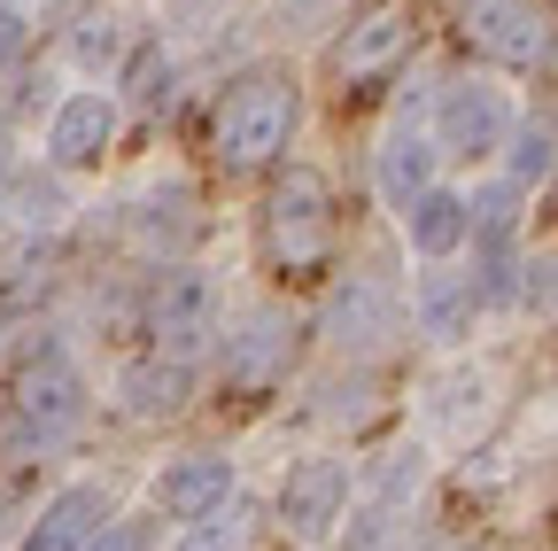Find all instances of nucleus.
I'll list each match as a JSON object with an SVG mask.
<instances>
[{
	"mask_svg": "<svg viewBox=\"0 0 558 551\" xmlns=\"http://www.w3.org/2000/svg\"><path fill=\"white\" fill-rule=\"evenodd\" d=\"M303 124V86L288 62H256V71H241L218 109H209V156H218V171H271L279 156H288Z\"/></svg>",
	"mask_w": 558,
	"mask_h": 551,
	"instance_id": "nucleus-1",
	"label": "nucleus"
},
{
	"mask_svg": "<svg viewBox=\"0 0 558 551\" xmlns=\"http://www.w3.org/2000/svg\"><path fill=\"white\" fill-rule=\"evenodd\" d=\"M341 249V211H333V179L318 164H288L264 194V256L279 280H318Z\"/></svg>",
	"mask_w": 558,
	"mask_h": 551,
	"instance_id": "nucleus-2",
	"label": "nucleus"
},
{
	"mask_svg": "<svg viewBox=\"0 0 558 551\" xmlns=\"http://www.w3.org/2000/svg\"><path fill=\"white\" fill-rule=\"evenodd\" d=\"M86 404H94V388H86L78 358H70L62 342H39V350L16 358V373H9V428H16L24 451L70 443L86 428Z\"/></svg>",
	"mask_w": 558,
	"mask_h": 551,
	"instance_id": "nucleus-3",
	"label": "nucleus"
},
{
	"mask_svg": "<svg viewBox=\"0 0 558 551\" xmlns=\"http://www.w3.org/2000/svg\"><path fill=\"white\" fill-rule=\"evenodd\" d=\"M140 334H148V358H163V366H194L202 350H218V334H226L218 272L163 264L156 288H148V311H140Z\"/></svg>",
	"mask_w": 558,
	"mask_h": 551,
	"instance_id": "nucleus-4",
	"label": "nucleus"
},
{
	"mask_svg": "<svg viewBox=\"0 0 558 551\" xmlns=\"http://www.w3.org/2000/svg\"><path fill=\"white\" fill-rule=\"evenodd\" d=\"M295 350H303V326L279 311V303H256L241 311L226 334H218V396L226 404H264L288 388L295 373Z\"/></svg>",
	"mask_w": 558,
	"mask_h": 551,
	"instance_id": "nucleus-5",
	"label": "nucleus"
},
{
	"mask_svg": "<svg viewBox=\"0 0 558 551\" xmlns=\"http://www.w3.org/2000/svg\"><path fill=\"white\" fill-rule=\"evenodd\" d=\"M411 47H418L411 9H403V0H380V9H365V16L341 24V39H333V55H326V71H333V86H341L349 101H357V94H380V86L403 71Z\"/></svg>",
	"mask_w": 558,
	"mask_h": 551,
	"instance_id": "nucleus-6",
	"label": "nucleus"
},
{
	"mask_svg": "<svg viewBox=\"0 0 558 551\" xmlns=\"http://www.w3.org/2000/svg\"><path fill=\"white\" fill-rule=\"evenodd\" d=\"M458 39L505 71H543L558 55V24L543 0H458Z\"/></svg>",
	"mask_w": 558,
	"mask_h": 551,
	"instance_id": "nucleus-7",
	"label": "nucleus"
},
{
	"mask_svg": "<svg viewBox=\"0 0 558 551\" xmlns=\"http://www.w3.org/2000/svg\"><path fill=\"white\" fill-rule=\"evenodd\" d=\"M512 94L497 86V79H481V71H465V79H442V94H435V156H458V164H481V156H497L505 148V132H512Z\"/></svg>",
	"mask_w": 558,
	"mask_h": 551,
	"instance_id": "nucleus-8",
	"label": "nucleus"
},
{
	"mask_svg": "<svg viewBox=\"0 0 558 551\" xmlns=\"http://www.w3.org/2000/svg\"><path fill=\"white\" fill-rule=\"evenodd\" d=\"M349 498H357L349 458H341V451H311V458H295L288 474H279L271 513H279V528H288V536L318 543V536H333V520L349 513Z\"/></svg>",
	"mask_w": 558,
	"mask_h": 551,
	"instance_id": "nucleus-9",
	"label": "nucleus"
},
{
	"mask_svg": "<svg viewBox=\"0 0 558 551\" xmlns=\"http://www.w3.org/2000/svg\"><path fill=\"white\" fill-rule=\"evenodd\" d=\"M396 326H403V303H396L388 280H373V272H341L326 288V303H318V334L341 358H365L380 342H396Z\"/></svg>",
	"mask_w": 558,
	"mask_h": 551,
	"instance_id": "nucleus-10",
	"label": "nucleus"
},
{
	"mask_svg": "<svg viewBox=\"0 0 558 551\" xmlns=\"http://www.w3.org/2000/svg\"><path fill=\"white\" fill-rule=\"evenodd\" d=\"M117 124H124V109H117L109 86H70L47 117V164L54 171H94L117 148Z\"/></svg>",
	"mask_w": 558,
	"mask_h": 551,
	"instance_id": "nucleus-11",
	"label": "nucleus"
},
{
	"mask_svg": "<svg viewBox=\"0 0 558 551\" xmlns=\"http://www.w3.org/2000/svg\"><path fill=\"white\" fill-rule=\"evenodd\" d=\"M148 505H156V520H179V528L202 520V513H218V505H233V458L226 451H179V458H163Z\"/></svg>",
	"mask_w": 558,
	"mask_h": 551,
	"instance_id": "nucleus-12",
	"label": "nucleus"
},
{
	"mask_svg": "<svg viewBox=\"0 0 558 551\" xmlns=\"http://www.w3.org/2000/svg\"><path fill=\"white\" fill-rule=\"evenodd\" d=\"M411 326L435 342V350H458V342L481 326V288H473V272L458 264H427L411 280Z\"/></svg>",
	"mask_w": 558,
	"mask_h": 551,
	"instance_id": "nucleus-13",
	"label": "nucleus"
},
{
	"mask_svg": "<svg viewBox=\"0 0 558 551\" xmlns=\"http://www.w3.org/2000/svg\"><path fill=\"white\" fill-rule=\"evenodd\" d=\"M101 528H109V490L101 481H70V490H54L39 505V520L16 551H94Z\"/></svg>",
	"mask_w": 558,
	"mask_h": 551,
	"instance_id": "nucleus-14",
	"label": "nucleus"
},
{
	"mask_svg": "<svg viewBox=\"0 0 558 551\" xmlns=\"http://www.w3.org/2000/svg\"><path fill=\"white\" fill-rule=\"evenodd\" d=\"M435 164H442V156H435V132H427V124H411V117L388 124V141H380V156H373V179H380V202H388L396 218L435 187Z\"/></svg>",
	"mask_w": 558,
	"mask_h": 551,
	"instance_id": "nucleus-15",
	"label": "nucleus"
},
{
	"mask_svg": "<svg viewBox=\"0 0 558 551\" xmlns=\"http://www.w3.org/2000/svg\"><path fill=\"white\" fill-rule=\"evenodd\" d=\"M403 241H411V256H418V264H458V249L473 241L465 194L435 179V187H427V194H418L411 211H403Z\"/></svg>",
	"mask_w": 558,
	"mask_h": 551,
	"instance_id": "nucleus-16",
	"label": "nucleus"
},
{
	"mask_svg": "<svg viewBox=\"0 0 558 551\" xmlns=\"http://www.w3.org/2000/svg\"><path fill=\"white\" fill-rule=\"evenodd\" d=\"M186 396H194V366H163V358L117 366V411L124 420H179Z\"/></svg>",
	"mask_w": 558,
	"mask_h": 551,
	"instance_id": "nucleus-17",
	"label": "nucleus"
},
{
	"mask_svg": "<svg viewBox=\"0 0 558 551\" xmlns=\"http://www.w3.org/2000/svg\"><path fill=\"white\" fill-rule=\"evenodd\" d=\"M62 211H70V194L47 171H0V218H9V226L47 233V226H62Z\"/></svg>",
	"mask_w": 558,
	"mask_h": 551,
	"instance_id": "nucleus-18",
	"label": "nucleus"
},
{
	"mask_svg": "<svg viewBox=\"0 0 558 551\" xmlns=\"http://www.w3.org/2000/svg\"><path fill=\"white\" fill-rule=\"evenodd\" d=\"M505 164H512V187H520V194L550 187V179H558V124H550V117H512Z\"/></svg>",
	"mask_w": 558,
	"mask_h": 551,
	"instance_id": "nucleus-19",
	"label": "nucleus"
},
{
	"mask_svg": "<svg viewBox=\"0 0 558 551\" xmlns=\"http://www.w3.org/2000/svg\"><path fill=\"white\" fill-rule=\"evenodd\" d=\"M186 211H194V194H186V187H163V194H148V202L132 211V241L148 249V256H171V249L186 241V226H194Z\"/></svg>",
	"mask_w": 558,
	"mask_h": 551,
	"instance_id": "nucleus-20",
	"label": "nucleus"
},
{
	"mask_svg": "<svg viewBox=\"0 0 558 551\" xmlns=\"http://www.w3.org/2000/svg\"><path fill=\"white\" fill-rule=\"evenodd\" d=\"M124 47H132V32H124L117 9H94V16H78V32H70V62H78V71H117Z\"/></svg>",
	"mask_w": 558,
	"mask_h": 551,
	"instance_id": "nucleus-21",
	"label": "nucleus"
},
{
	"mask_svg": "<svg viewBox=\"0 0 558 551\" xmlns=\"http://www.w3.org/2000/svg\"><path fill=\"white\" fill-rule=\"evenodd\" d=\"M248 536H256V528H248V513H241V505H218V513L186 520L171 551H248Z\"/></svg>",
	"mask_w": 558,
	"mask_h": 551,
	"instance_id": "nucleus-22",
	"label": "nucleus"
},
{
	"mask_svg": "<svg viewBox=\"0 0 558 551\" xmlns=\"http://www.w3.org/2000/svg\"><path fill=\"white\" fill-rule=\"evenodd\" d=\"M488 388H497V373H488V366H465V373H450V381L435 388V396H442V404H435V420H442V428H465V411L481 420V411H488Z\"/></svg>",
	"mask_w": 558,
	"mask_h": 551,
	"instance_id": "nucleus-23",
	"label": "nucleus"
},
{
	"mask_svg": "<svg viewBox=\"0 0 558 551\" xmlns=\"http://www.w3.org/2000/svg\"><path fill=\"white\" fill-rule=\"evenodd\" d=\"M318 396H326V404H318L326 420H349V428H357V420H373V381H365V373H349V381H326Z\"/></svg>",
	"mask_w": 558,
	"mask_h": 551,
	"instance_id": "nucleus-24",
	"label": "nucleus"
},
{
	"mask_svg": "<svg viewBox=\"0 0 558 551\" xmlns=\"http://www.w3.org/2000/svg\"><path fill=\"white\" fill-rule=\"evenodd\" d=\"M24 39H32V24H24V9H16V0H0V71H9V62L24 55Z\"/></svg>",
	"mask_w": 558,
	"mask_h": 551,
	"instance_id": "nucleus-25",
	"label": "nucleus"
},
{
	"mask_svg": "<svg viewBox=\"0 0 558 551\" xmlns=\"http://www.w3.org/2000/svg\"><path fill=\"white\" fill-rule=\"evenodd\" d=\"M94 551H148V520H117L109 513V528L94 536Z\"/></svg>",
	"mask_w": 558,
	"mask_h": 551,
	"instance_id": "nucleus-26",
	"label": "nucleus"
},
{
	"mask_svg": "<svg viewBox=\"0 0 558 551\" xmlns=\"http://www.w3.org/2000/svg\"><path fill=\"white\" fill-rule=\"evenodd\" d=\"M295 9H303V16H318V9H341V0H295Z\"/></svg>",
	"mask_w": 558,
	"mask_h": 551,
	"instance_id": "nucleus-27",
	"label": "nucleus"
},
{
	"mask_svg": "<svg viewBox=\"0 0 558 551\" xmlns=\"http://www.w3.org/2000/svg\"><path fill=\"white\" fill-rule=\"evenodd\" d=\"M550 9H558V0H550Z\"/></svg>",
	"mask_w": 558,
	"mask_h": 551,
	"instance_id": "nucleus-28",
	"label": "nucleus"
}]
</instances>
